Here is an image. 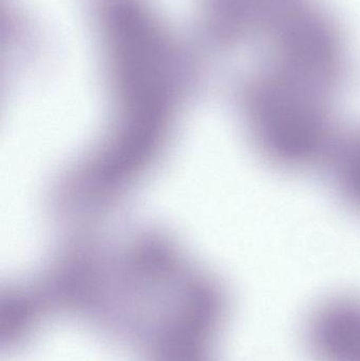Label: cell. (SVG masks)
<instances>
[{
  "mask_svg": "<svg viewBox=\"0 0 360 361\" xmlns=\"http://www.w3.org/2000/svg\"><path fill=\"white\" fill-rule=\"evenodd\" d=\"M221 30L232 37L276 31L295 10L291 0H218Z\"/></svg>",
  "mask_w": 360,
  "mask_h": 361,
  "instance_id": "3957f363",
  "label": "cell"
},
{
  "mask_svg": "<svg viewBox=\"0 0 360 361\" xmlns=\"http://www.w3.org/2000/svg\"><path fill=\"white\" fill-rule=\"evenodd\" d=\"M332 159L342 195L360 210V135L338 144Z\"/></svg>",
  "mask_w": 360,
  "mask_h": 361,
  "instance_id": "277c9868",
  "label": "cell"
},
{
  "mask_svg": "<svg viewBox=\"0 0 360 361\" xmlns=\"http://www.w3.org/2000/svg\"><path fill=\"white\" fill-rule=\"evenodd\" d=\"M316 361H360V298L340 296L321 303L306 329Z\"/></svg>",
  "mask_w": 360,
  "mask_h": 361,
  "instance_id": "7a4b0ae2",
  "label": "cell"
},
{
  "mask_svg": "<svg viewBox=\"0 0 360 361\" xmlns=\"http://www.w3.org/2000/svg\"><path fill=\"white\" fill-rule=\"evenodd\" d=\"M327 93L275 69L258 78L247 91V114L262 154L289 169L332 158L340 143Z\"/></svg>",
  "mask_w": 360,
  "mask_h": 361,
  "instance_id": "6da1fadb",
  "label": "cell"
}]
</instances>
